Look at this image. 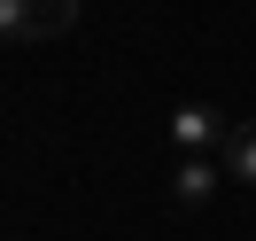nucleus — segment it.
Returning <instances> with one entry per match:
<instances>
[{
  "label": "nucleus",
  "mask_w": 256,
  "mask_h": 241,
  "mask_svg": "<svg viewBox=\"0 0 256 241\" xmlns=\"http://www.w3.org/2000/svg\"><path fill=\"white\" fill-rule=\"evenodd\" d=\"M233 132L240 125L218 109V101H178V109H171V148H178V156H225Z\"/></svg>",
  "instance_id": "nucleus-1"
},
{
  "label": "nucleus",
  "mask_w": 256,
  "mask_h": 241,
  "mask_svg": "<svg viewBox=\"0 0 256 241\" xmlns=\"http://www.w3.org/2000/svg\"><path fill=\"white\" fill-rule=\"evenodd\" d=\"M78 24V0H0V32L16 47H39V39H62Z\"/></svg>",
  "instance_id": "nucleus-2"
},
{
  "label": "nucleus",
  "mask_w": 256,
  "mask_h": 241,
  "mask_svg": "<svg viewBox=\"0 0 256 241\" xmlns=\"http://www.w3.org/2000/svg\"><path fill=\"white\" fill-rule=\"evenodd\" d=\"M225 179H233V171H225V156H186V163L171 171V202H178V210H202Z\"/></svg>",
  "instance_id": "nucleus-3"
},
{
  "label": "nucleus",
  "mask_w": 256,
  "mask_h": 241,
  "mask_svg": "<svg viewBox=\"0 0 256 241\" xmlns=\"http://www.w3.org/2000/svg\"><path fill=\"white\" fill-rule=\"evenodd\" d=\"M225 171H233V187H256V117L233 132V148H225Z\"/></svg>",
  "instance_id": "nucleus-4"
}]
</instances>
